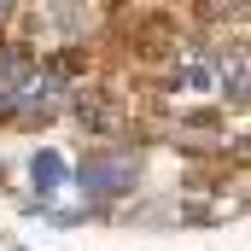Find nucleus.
I'll use <instances>...</instances> for the list:
<instances>
[{
    "mask_svg": "<svg viewBox=\"0 0 251 251\" xmlns=\"http://www.w3.org/2000/svg\"><path fill=\"white\" fill-rule=\"evenodd\" d=\"M82 193H94V199H111V193H128L134 187V158L128 152H100V158H88L82 164Z\"/></svg>",
    "mask_w": 251,
    "mask_h": 251,
    "instance_id": "1",
    "label": "nucleus"
},
{
    "mask_svg": "<svg viewBox=\"0 0 251 251\" xmlns=\"http://www.w3.org/2000/svg\"><path fill=\"white\" fill-rule=\"evenodd\" d=\"M76 117H82L88 128H100V134H111V128H117V111H111V105H105V94H94V88L76 100Z\"/></svg>",
    "mask_w": 251,
    "mask_h": 251,
    "instance_id": "2",
    "label": "nucleus"
},
{
    "mask_svg": "<svg viewBox=\"0 0 251 251\" xmlns=\"http://www.w3.org/2000/svg\"><path fill=\"white\" fill-rule=\"evenodd\" d=\"M29 181H35V193H53L64 181V158L59 152H35L29 158Z\"/></svg>",
    "mask_w": 251,
    "mask_h": 251,
    "instance_id": "3",
    "label": "nucleus"
},
{
    "mask_svg": "<svg viewBox=\"0 0 251 251\" xmlns=\"http://www.w3.org/2000/svg\"><path fill=\"white\" fill-rule=\"evenodd\" d=\"M176 88H181V94H199V88H210V70H204V64H181V70H176Z\"/></svg>",
    "mask_w": 251,
    "mask_h": 251,
    "instance_id": "4",
    "label": "nucleus"
},
{
    "mask_svg": "<svg viewBox=\"0 0 251 251\" xmlns=\"http://www.w3.org/2000/svg\"><path fill=\"white\" fill-rule=\"evenodd\" d=\"M222 88H228V100H234V105L246 100V59H234V70L222 76Z\"/></svg>",
    "mask_w": 251,
    "mask_h": 251,
    "instance_id": "5",
    "label": "nucleus"
},
{
    "mask_svg": "<svg viewBox=\"0 0 251 251\" xmlns=\"http://www.w3.org/2000/svg\"><path fill=\"white\" fill-rule=\"evenodd\" d=\"M0 18H6V6H0Z\"/></svg>",
    "mask_w": 251,
    "mask_h": 251,
    "instance_id": "6",
    "label": "nucleus"
}]
</instances>
